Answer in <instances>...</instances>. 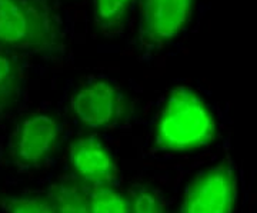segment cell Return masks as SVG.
<instances>
[{"label": "cell", "mask_w": 257, "mask_h": 213, "mask_svg": "<svg viewBox=\"0 0 257 213\" xmlns=\"http://www.w3.org/2000/svg\"><path fill=\"white\" fill-rule=\"evenodd\" d=\"M0 212L2 213H56L55 204L46 190L36 192H2L0 190Z\"/></svg>", "instance_id": "11"}, {"label": "cell", "mask_w": 257, "mask_h": 213, "mask_svg": "<svg viewBox=\"0 0 257 213\" xmlns=\"http://www.w3.org/2000/svg\"><path fill=\"white\" fill-rule=\"evenodd\" d=\"M64 143V126L55 112L33 111L23 115L10 133L6 159L20 172L50 165Z\"/></svg>", "instance_id": "4"}, {"label": "cell", "mask_w": 257, "mask_h": 213, "mask_svg": "<svg viewBox=\"0 0 257 213\" xmlns=\"http://www.w3.org/2000/svg\"><path fill=\"white\" fill-rule=\"evenodd\" d=\"M139 104L121 86L103 76L77 84L69 99V113L83 132H106L126 126L139 116Z\"/></svg>", "instance_id": "3"}, {"label": "cell", "mask_w": 257, "mask_h": 213, "mask_svg": "<svg viewBox=\"0 0 257 213\" xmlns=\"http://www.w3.org/2000/svg\"><path fill=\"white\" fill-rule=\"evenodd\" d=\"M197 0H139L135 46L143 57L169 47L189 28Z\"/></svg>", "instance_id": "6"}, {"label": "cell", "mask_w": 257, "mask_h": 213, "mask_svg": "<svg viewBox=\"0 0 257 213\" xmlns=\"http://www.w3.org/2000/svg\"><path fill=\"white\" fill-rule=\"evenodd\" d=\"M26 80L23 55L0 49V119L16 104Z\"/></svg>", "instance_id": "8"}, {"label": "cell", "mask_w": 257, "mask_h": 213, "mask_svg": "<svg viewBox=\"0 0 257 213\" xmlns=\"http://www.w3.org/2000/svg\"><path fill=\"white\" fill-rule=\"evenodd\" d=\"M67 173L87 189L120 186V166L99 133L83 132L67 146Z\"/></svg>", "instance_id": "7"}, {"label": "cell", "mask_w": 257, "mask_h": 213, "mask_svg": "<svg viewBox=\"0 0 257 213\" xmlns=\"http://www.w3.org/2000/svg\"><path fill=\"white\" fill-rule=\"evenodd\" d=\"M56 213H90L87 187L69 173L53 180L46 187Z\"/></svg>", "instance_id": "10"}, {"label": "cell", "mask_w": 257, "mask_h": 213, "mask_svg": "<svg viewBox=\"0 0 257 213\" xmlns=\"http://www.w3.org/2000/svg\"><path fill=\"white\" fill-rule=\"evenodd\" d=\"M0 49L62 60L67 52L63 16L56 0H0Z\"/></svg>", "instance_id": "2"}, {"label": "cell", "mask_w": 257, "mask_h": 213, "mask_svg": "<svg viewBox=\"0 0 257 213\" xmlns=\"http://www.w3.org/2000/svg\"><path fill=\"white\" fill-rule=\"evenodd\" d=\"M90 213H130L126 190L120 186H99L87 189Z\"/></svg>", "instance_id": "13"}, {"label": "cell", "mask_w": 257, "mask_h": 213, "mask_svg": "<svg viewBox=\"0 0 257 213\" xmlns=\"http://www.w3.org/2000/svg\"><path fill=\"white\" fill-rule=\"evenodd\" d=\"M126 193L130 213H172L163 192L150 182H133Z\"/></svg>", "instance_id": "12"}, {"label": "cell", "mask_w": 257, "mask_h": 213, "mask_svg": "<svg viewBox=\"0 0 257 213\" xmlns=\"http://www.w3.org/2000/svg\"><path fill=\"white\" fill-rule=\"evenodd\" d=\"M139 0H93V26L104 37H116L126 29Z\"/></svg>", "instance_id": "9"}, {"label": "cell", "mask_w": 257, "mask_h": 213, "mask_svg": "<svg viewBox=\"0 0 257 213\" xmlns=\"http://www.w3.org/2000/svg\"><path fill=\"white\" fill-rule=\"evenodd\" d=\"M239 176L230 155L199 170L184 186L176 213H236Z\"/></svg>", "instance_id": "5"}, {"label": "cell", "mask_w": 257, "mask_h": 213, "mask_svg": "<svg viewBox=\"0 0 257 213\" xmlns=\"http://www.w3.org/2000/svg\"><path fill=\"white\" fill-rule=\"evenodd\" d=\"M219 135V123L206 99L192 86L176 84L157 113L150 150L156 155L192 153L216 143Z\"/></svg>", "instance_id": "1"}]
</instances>
